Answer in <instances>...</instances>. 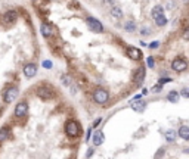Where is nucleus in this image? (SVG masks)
<instances>
[{
  "label": "nucleus",
  "instance_id": "obj_1",
  "mask_svg": "<svg viewBox=\"0 0 189 159\" xmlns=\"http://www.w3.org/2000/svg\"><path fill=\"white\" fill-rule=\"evenodd\" d=\"M65 133L68 137H77L80 134V127L75 121H68L65 124Z\"/></svg>",
  "mask_w": 189,
  "mask_h": 159
},
{
  "label": "nucleus",
  "instance_id": "obj_2",
  "mask_svg": "<svg viewBox=\"0 0 189 159\" xmlns=\"http://www.w3.org/2000/svg\"><path fill=\"white\" fill-rule=\"evenodd\" d=\"M108 97H109V94H108V91L104 90V89H98V90H95V93H93V99H95V102L99 103V105L106 103Z\"/></svg>",
  "mask_w": 189,
  "mask_h": 159
},
{
  "label": "nucleus",
  "instance_id": "obj_3",
  "mask_svg": "<svg viewBox=\"0 0 189 159\" xmlns=\"http://www.w3.org/2000/svg\"><path fill=\"white\" fill-rule=\"evenodd\" d=\"M188 68V62L183 59V58H176L173 59V62H171V69L176 71V72H182Z\"/></svg>",
  "mask_w": 189,
  "mask_h": 159
},
{
  "label": "nucleus",
  "instance_id": "obj_4",
  "mask_svg": "<svg viewBox=\"0 0 189 159\" xmlns=\"http://www.w3.org/2000/svg\"><path fill=\"white\" fill-rule=\"evenodd\" d=\"M16 96H18V89H16V87H10V89H8V90L5 91L3 99H5L6 103H12V102L16 99Z\"/></svg>",
  "mask_w": 189,
  "mask_h": 159
},
{
  "label": "nucleus",
  "instance_id": "obj_5",
  "mask_svg": "<svg viewBox=\"0 0 189 159\" xmlns=\"http://www.w3.org/2000/svg\"><path fill=\"white\" fill-rule=\"evenodd\" d=\"M87 25H89L90 30H93L95 32H102L104 31V27H102V24H100L96 18H87Z\"/></svg>",
  "mask_w": 189,
  "mask_h": 159
},
{
  "label": "nucleus",
  "instance_id": "obj_6",
  "mask_svg": "<svg viewBox=\"0 0 189 159\" xmlns=\"http://www.w3.org/2000/svg\"><path fill=\"white\" fill-rule=\"evenodd\" d=\"M37 94H39L42 99H52L53 97V90L50 87H46V85H43V87H39L37 89Z\"/></svg>",
  "mask_w": 189,
  "mask_h": 159
},
{
  "label": "nucleus",
  "instance_id": "obj_7",
  "mask_svg": "<svg viewBox=\"0 0 189 159\" xmlns=\"http://www.w3.org/2000/svg\"><path fill=\"white\" fill-rule=\"evenodd\" d=\"M27 111H28L27 102H19V103L16 105V108H15V116L21 118V116H24L25 114H27Z\"/></svg>",
  "mask_w": 189,
  "mask_h": 159
},
{
  "label": "nucleus",
  "instance_id": "obj_8",
  "mask_svg": "<svg viewBox=\"0 0 189 159\" xmlns=\"http://www.w3.org/2000/svg\"><path fill=\"white\" fill-rule=\"evenodd\" d=\"M37 74V66L34 64H27L24 66V75L28 77V78H33L34 75Z\"/></svg>",
  "mask_w": 189,
  "mask_h": 159
},
{
  "label": "nucleus",
  "instance_id": "obj_9",
  "mask_svg": "<svg viewBox=\"0 0 189 159\" xmlns=\"http://www.w3.org/2000/svg\"><path fill=\"white\" fill-rule=\"evenodd\" d=\"M127 56L130 59H133V60H139V59H142V52L136 47H129L127 49Z\"/></svg>",
  "mask_w": 189,
  "mask_h": 159
},
{
  "label": "nucleus",
  "instance_id": "obj_10",
  "mask_svg": "<svg viewBox=\"0 0 189 159\" xmlns=\"http://www.w3.org/2000/svg\"><path fill=\"white\" fill-rule=\"evenodd\" d=\"M143 78H145V68L141 66V68H137L136 72H134V83L136 84H141L143 81Z\"/></svg>",
  "mask_w": 189,
  "mask_h": 159
},
{
  "label": "nucleus",
  "instance_id": "obj_11",
  "mask_svg": "<svg viewBox=\"0 0 189 159\" xmlns=\"http://www.w3.org/2000/svg\"><path fill=\"white\" fill-rule=\"evenodd\" d=\"M92 140H93V144H95V146H100V144L104 143V140H105L104 133H102V131H95Z\"/></svg>",
  "mask_w": 189,
  "mask_h": 159
},
{
  "label": "nucleus",
  "instance_id": "obj_12",
  "mask_svg": "<svg viewBox=\"0 0 189 159\" xmlns=\"http://www.w3.org/2000/svg\"><path fill=\"white\" fill-rule=\"evenodd\" d=\"M16 12L15 10H8L6 14H5V16H3V21L6 22V24H10V22H15L16 21Z\"/></svg>",
  "mask_w": 189,
  "mask_h": 159
},
{
  "label": "nucleus",
  "instance_id": "obj_13",
  "mask_svg": "<svg viewBox=\"0 0 189 159\" xmlns=\"http://www.w3.org/2000/svg\"><path fill=\"white\" fill-rule=\"evenodd\" d=\"M177 136L182 137L183 140H189V127L182 125V127L179 128V131H177Z\"/></svg>",
  "mask_w": 189,
  "mask_h": 159
},
{
  "label": "nucleus",
  "instance_id": "obj_14",
  "mask_svg": "<svg viewBox=\"0 0 189 159\" xmlns=\"http://www.w3.org/2000/svg\"><path fill=\"white\" fill-rule=\"evenodd\" d=\"M151 15H152V18L155 19V18H158L161 15H164V9H162V6H155L152 9V12H151Z\"/></svg>",
  "mask_w": 189,
  "mask_h": 159
},
{
  "label": "nucleus",
  "instance_id": "obj_15",
  "mask_svg": "<svg viewBox=\"0 0 189 159\" xmlns=\"http://www.w3.org/2000/svg\"><path fill=\"white\" fill-rule=\"evenodd\" d=\"M145 102H136V100H133V103H132V108L134 109L136 112H142L143 109H145Z\"/></svg>",
  "mask_w": 189,
  "mask_h": 159
},
{
  "label": "nucleus",
  "instance_id": "obj_16",
  "mask_svg": "<svg viewBox=\"0 0 189 159\" xmlns=\"http://www.w3.org/2000/svg\"><path fill=\"white\" fill-rule=\"evenodd\" d=\"M167 100L171 102V103H177L179 102V93L177 91H170L167 94Z\"/></svg>",
  "mask_w": 189,
  "mask_h": 159
},
{
  "label": "nucleus",
  "instance_id": "obj_17",
  "mask_svg": "<svg viewBox=\"0 0 189 159\" xmlns=\"http://www.w3.org/2000/svg\"><path fill=\"white\" fill-rule=\"evenodd\" d=\"M154 21H155V24H157L158 27H166V25H167V18H166V15H161V16L155 18Z\"/></svg>",
  "mask_w": 189,
  "mask_h": 159
},
{
  "label": "nucleus",
  "instance_id": "obj_18",
  "mask_svg": "<svg viewBox=\"0 0 189 159\" xmlns=\"http://www.w3.org/2000/svg\"><path fill=\"white\" fill-rule=\"evenodd\" d=\"M42 34L44 35V37H49V35H52V28H50V25H47V24H43V25H42Z\"/></svg>",
  "mask_w": 189,
  "mask_h": 159
},
{
  "label": "nucleus",
  "instance_id": "obj_19",
  "mask_svg": "<svg viewBox=\"0 0 189 159\" xmlns=\"http://www.w3.org/2000/svg\"><path fill=\"white\" fill-rule=\"evenodd\" d=\"M176 136H177V133L173 131V130H170V131L166 133V140H167V141H174V140H176Z\"/></svg>",
  "mask_w": 189,
  "mask_h": 159
},
{
  "label": "nucleus",
  "instance_id": "obj_20",
  "mask_svg": "<svg viewBox=\"0 0 189 159\" xmlns=\"http://www.w3.org/2000/svg\"><path fill=\"white\" fill-rule=\"evenodd\" d=\"M111 15L114 16V18H121L123 16V10L120 7H112L111 9Z\"/></svg>",
  "mask_w": 189,
  "mask_h": 159
},
{
  "label": "nucleus",
  "instance_id": "obj_21",
  "mask_svg": "<svg viewBox=\"0 0 189 159\" xmlns=\"http://www.w3.org/2000/svg\"><path fill=\"white\" fill-rule=\"evenodd\" d=\"M8 136H9V128L3 127L2 130H0V140H6Z\"/></svg>",
  "mask_w": 189,
  "mask_h": 159
},
{
  "label": "nucleus",
  "instance_id": "obj_22",
  "mask_svg": "<svg viewBox=\"0 0 189 159\" xmlns=\"http://www.w3.org/2000/svg\"><path fill=\"white\" fill-rule=\"evenodd\" d=\"M124 28H126V31H134V30H136V25H134V22L129 21V22H126Z\"/></svg>",
  "mask_w": 189,
  "mask_h": 159
},
{
  "label": "nucleus",
  "instance_id": "obj_23",
  "mask_svg": "<svg viewBox=\"0 0 189 159\" xmlns=\"http://www.w3.org/2000/svg\"><path fill=\"white\" fill-rule=\"evenodd\" d=\"M182 39H183L185 41H189V27H188L186 30H183V32H182Z\"/></svg>",
  "mask_w": 189,
  "mask_h": 159
},
{
  "label": "nucleus",
  "instance_id": "obj_24",
  "mask_svg": "<svg viewBox=\"0 0 189 159\" xmlns=\"http://www.w3.org/2000/svg\"><path fill=\"white\" fill-rule=\"evenodd\" d=\"M180 94L185 97V99H189V87H185V89L180 91Z\"/></svg>",
  "mask_w": 189,
  "mask_h": 159
},
{
  "label": "nucleus",
  "instance_id": "obj_25",
  "mask_svg": "<svg viewBox=\"0 0 189 159\" xmlns=\"http://www.w3.org/2000/svg\"><path fill=\"white\" fill-rule=\"evenodd\" d=\"M170 81H171V78H160L158 84H160V85H162V84H166V83H170Z\"/></svg>",
  "mask_w": 189,
  "mask_h": 159
},
{
  "label": "nucleus",
  "instance_id": "obj_26",
  "mask_svg": "<svg viewBox=\"0 0 189 159\" xmlns=\"http://www.w3.org/2000/svg\"><path fill=\"white\" fill-rule=\"evenodd\" d=\"M62 80H64V84H65V85H71V80H70V77L64 75V77H62Z\"/></svg>",
  "mask_w": 189,
  "mask_h": 159
},
{
  "label": "nucleus",
  "instance_id": "obj_27",
  "mask_svg": "<svg viewBox=\"0 0 189 159\" xmlns=\"http://www.w3.org/2000/svg\"><path fill=\"white\" fill-rule=\"evenodd\" d=\"M148 66L149 68H154V59L152 58H148Z\"/></svg>",
  "mask_w": 189,
  "mask_h": 159
},
{
  "label": "nucleus",
  "instance_id": "obj_28",
  "mask_svg": "<svg viewBox=\"0 0 189 159\" xmlns=\"http://www.w3.org/2000/svg\"><path fill=\"white\" fill-rule=\"evenodd\" d=\"M158 44H160V41H152V43L149 44V47H151V49H157Z\"/></svg>",
  "mask_w": 189,
  "mask_h": 159
},
{
  "label": "nucleus",
  "instance_id": "obj_29",
  "mask_svg": "<svg viewBox=\"0 0 189 159\" xmlns=\"http://www.w3.org/2000/svg\"><path fill=\"white\" fill-rule=\"evenodd\" d=\"M43 66H44V68H52V62H49V60H44V62H43Z\"/></svg>",
  "mask_w": 189,
  "mask_h": 159
},
{
  "label": "nucleus",
  "instance_id": "obj_30",
  "mask_svg": "<svg viewBox=\"0 0 189 159\" xmlns=\"http://www.w3.org/2000/svg\"><path fill=\"white\" fill-rule=\"evenodd\" d=\"M92 153H93V149H90L89 152H87V156H92Z\"/></svg>",
  "mask_w": 189,
  "mask_h": 159
},
{
  "label": "nucleus",
  "instance_id": "obj_31",
  "mask_svg": "<svg viewBox=\"0 0 189 159\" xmlns=\"http://www.w3.org/2000/svg\"><path fill=\"white\" fill-rule=\"evenodd\" d=\"M183 3H185V5H189V0H183Z\"/></svg>",
  "mask_w": 189,
  "mask_h": 159
},
{
  "label": "nucleus",
  "instance_id": "obj_32",
  "mask_svg": "<svg viewBox=\"0 0 189 159\" xmlns=\"http://www.w3.org/2000/svg\"><path fill=\"white\" fill-rule=\"evenodd\" d=\"M108 3H114V0H108Z\"/></svg>",
  "mask_w": 189,
  "mask_h": 159
},
{
  "label": "nucleus",
  "instance_id": "obj_33",
  "mask_svg": "<svg viewBox=\"0 0 189 159\" xmlns=\"http://www.w3.org/2000/svg\"><path fill=\"white\" fill-rule=\"evenodd\" d=\"M185 152H186V153H189V149H186V150H185Z\"/></svg>",
  "mask_w": 189,
  "mask_h": 159
}]
</instances>
